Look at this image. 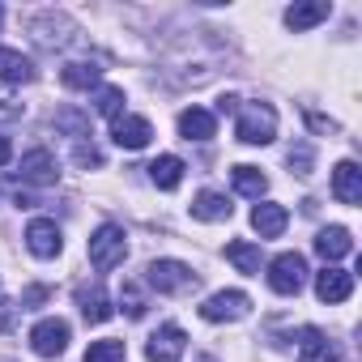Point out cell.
I'll list each match as a JSON object with an SVG mask.
<instances>
[{
  "label": "cell",
  "instance_id": "obj_1",
  "mask_svg": "<svg viewBox=\"0 0 362 362\" xmlns=\"http://www.w3.org/2000/svg\"><path fill=\"white\" fill-rule=\"evenodd\" d=\"M124 256H128V235H124V226L107 222V226H98V230L90 235V264H94L98 273L119 269Z\"/></svg>",
  "mask_w": 362,
  "mask_h": 362
},
{
  "label": "cell",
  "instance_id": "obj_2",
  "mask_svg": "<svg viewBox=\"0 0 362 362\" xmlns=\"http://www.w3.org/2000/svg\"><path fill=\"white\" fill-rule=\"evenodd\" d=\"M239 141L243 145H269L277 136V111L269 103H239Z\"/></svg>",
  "mask_w": 362,
  "mask_h": 362
},
{
  "label": "cell",
  "instance_id": "obj_3",
  "mask_svg": "<svg viewBox=\"0 0 362 362\" xmlns=\"http://www.w3.org/2000/svg\"><path fill=\"white\" fill-rule=\"evenodd\" d=\"M145 281L158 290V294H184L197 286V273L184 264V260H153L145 269Z\"/></svg>",
  "mask_w": 362,
  "mask_h": 362
},
{
  "label": "cell",
  "instance_id": "obj_4",
  "mask_svg": "<svg viewBox=\"0 0 362 362\" xmlns=\"http://www.w3.org/2000/svg\"><path fill=\"white\" fill-rule=\"evenodd\" d=\"M269 286L277 294H298L307 286V260L298 252H281L273 264H269Z\"/></svg>",
  "mask_w": 362,
  "mask_h": 362
},
{
  "label": "cell",
  "instance_id": "obj_5",
  "mask_svg": "<svg viewBox=\"0 0 362 362\" xmlns=\"http://www.w3.org/2000/svg\"><path fill=\"white\" fill-rule=\"evenodd\" d=\"M184 349H188L184 328H179V324H162V328L149 337L145 358H149V362H179V358H184Z\"/></svg>",
  "mask_w": 362,
  "mask_h": 362
},
{
  "label": "cell",
  "instance_id": "obj_6",
  "mask_svg": "<svg viewBox=\"0 0 362 362\" xmlns=\"http://www.w3.org/2000/svg\"><path fill=\"white\" fill-rule=\"evenodd\" d=\"M252 311V298L243 294V290H222V294H214L205 307H201V315L209 320V324H226V320H243Z\"/></svg>",
  "mask_w": 362,
  "mask_h": 362
},
{
  "label": "cell",
  "instance_id": "obj_7",
  "mask_svg": "<svg viewBox=\"0 0 362 362\" xmlns=\"http://www.w3.org/2000/svg\"><path fill=\"white\" fill-rule=\"evenodd\" d=\"M30 345L39 358H60L69 349V324L64 320H39L30 328Z\"/></svg>",
  "mask_w": 362,
  "mask_h": 362
},
{
  "label": "cell",
  "instance_id": "obj_8",
  "mask_svg": "<svg viewBox=\"0 0 362 362\" xmlns=\"http://www.w3.org/2000/svg\"><path fill=\"white\" fill-rule=\"evenodd\" d=\"M26 247H30L39 260H56V256H60V247H64L60 226H56L52 218H35V222L26 226Z\"/></svg>",
  "mask_w": 362,
  "mask_h": 362
},
{
  "label": "cell",
  "instance_id": "obj_9",
  "mask_svg": "<svg viewBox=\"0 0 362 362\" xmlns=\"http://www.w3.org/2000/svg\"><path fill=\"white\" fill-rule=\"evenodd\" d=\"M111 136H115L119 149H145L153 141V128H149L145 115H115L111 119Z\"/></svg>",
  "mask_w": 362,
  "mask_h": 362
},
{
  "label": "cell",
  "instance_id": "obj_10",
  "mask_svg": "<svg viewBox=\"0 0 362 362\" xmlns=\"http://www.w3.org/2000/svg\"><path fill=\"white\" fill-rule=\"evenodd\" d=\"M294 349H298V362H341V349L320 328H303L298 341H294Z\"/></svg>",
  "mask_w": 362,
  "mask_h": 362
},
{
  "label": "cell",
  "instance_id": "obj_11",
  "mask_svg": "<svg viewBox=\"0 0 362 362\" xmlns=\"http://www.w3.org/2000/svg\"><path fill=\"white\" fill-rule=\"evenodd\" d=\"M354 294V273L337 269V264H324V273H315V298L320 303H345Z\"/></svg>",
  "mask_w": 362,
  "mask_h": 362
},
{
  "label": "cell",
  "instance_id": "obj_12",
  "mask_svg": "<svg viewBox=\"0 0 362 362\" xmlns=\"http://www.w3.org/2000/svg\"><path fill=\"white\" fill-rule=\"evenodd\" d=\"M22 179H26V184H39V188L56 184V179H60L56 153H52V149H30V153L22 158Z\"/></svg>",
  "mask_w": 362,
  "mask_h": 362
},
{
  "label": "cell",
  "instance_id": "obj_13",
  "mask_svg": "<svg viewBox=\"0 0 362 362\" xmlns=\"http://www.w3.org/2000/svg\"><path fill=\"white\" fill-rule=\"evenodd\" d=\"M332 197L341 201V205H362V170H358V162H341L337 170H332Z\"/></svg>",
  "mask_w": 362,
  "mask_h": 362
},
{
  "label": "cell",
  "instance_id": "obj_14",
  "mask_svg": "<svg viewBox=\"0 0 362 362\" xmlns=\"http://www.w3.org/2000/svg\"><path fill=\"white\" fill-rule=\"evenodd\" d=\"M30 35H35L43 47H64V43L73 39V22H69L64 13H43V18L30 22Z\"/></svg>",
  "mask_w": 362,
  "mask_h": 362
},
{
  "label": "cell",
  "instance_id": "obj_15",
  "mask_svg": "<svg viewBox=\"0 0 362 362\" xmlns=\"http://www.w3.org/2000/svg\"><path fill=\"white\" fill-rule=\"evenodd\" d=\"M218 132V115L205 111V107H188V111H179V136L184 141H209Z\"/></svg>",
  "mask_w": 362,
  "mask_h": 362
},
{
  "label": "cell",
  "instance_id": "obj_16",
  "mask_svg": "<svg viewBox=\"0 0 362 362\" xmlns=\"http://www.w3.org/2000/svg\"><path fill=\"white\" fill-rule=\"evenodd\" d=\"M184 158H175V153H162V158H153L149 162V179H153V188H162V192H175L179 184H184Z\"/></svg>",
  "mask_w": 362,
  "mask_h": 362
},
{
  "label": "cell",
  "instance_id": "obj_17",
  "mask_svg": "<svg viewBox=\"0 0 362 362\" xmlns=\"http://www.w3.org/2000/svg\"><path fill=\"white\" fill-rule=\"evenodd\" d=\"M315 252H320L328 264H337V260H345V256L354 252V239H349L345 226H324V230L315 235Z\"/></svg>",
  "mask_w": 362,
  "mask_h": 362
},
{
  "label": "cell",
  "instance_id": "obj_18",
  "mask_svg": "<svg viewBox=\"0 0 362 362\" xmlns=\"http://www.w3.org/2000/svg\"><path fill=\"white\" fill-rule=\"evenodd\" d=\"M77 307H81L86 324H107L111 320V298H107L103 286H81L77 290Z\"/></svg>",
  "mask_w": 362,
  "mask_h": 362
},
{
  "label": "cell",
  "instance_id": "obj_19",
  "mask_svg": "<svg viewBox=\"0 0 362 362\" xmlns=\"http://www.w3.org/2000/svg\"><path fill=\"white\" fill-rule=\"evenodd\" d=\"M0 81L26 86V81H35V64L22 52H13V47H0Z\"/></svg>",
  "mask_w": 362,
  "mask_h": 362
},
{
  "label": "cell",
  "instance_id": "obj_20",
  "mask_svg": "<svg viewBox=\"0 0 362 362\" xmlns=\"http://www.w3.org/2000/svg\"><path fill=\"white\" fill-rule=\"evenodd\" d=\"M328 18V5L324 0H303V5H290L286 9V26L290 30H311V26H320Z\"/></svg>",
  "mask_w": 362,
  "mask_h": 362
},
{
  "label": "cell",
  "instance_id": "obj_21",
  "mask_svg": "<svg viewBox=\"0 0 362 362\" xmlns=\"http://www.w3.org/2000/svg\"><path fill=\"white\" fill-rule=\"evenodd\" d=\"M98 77H103V69H98L94 60H73V64L60 69V81H64L69 90H94Z\"/></svg>",
  "mask_w": 362,
  "mask_h": 362
},
{
  "label": "cell",
  "instance_id": "obj_22",
  "mask_svg": "<svg viewBox=\"0 0 362 362\" xmlns=\"http://www.w3.org/2000/svg\"><path fill=\"white\" fill-rule=\"evenodd\" d=\"M286 222H290V214L281 205H256L252 209V226L260 230V239H277L286 230Z\"/></svg>",
  "mask_w": 362,
  "mask_h": 362
},
{
  "label": "cell",
  "instance_id": "obj_23",
  "mask_svg": "<svg viewBox=\"0 0 362 362\" xmlns=\"http://www.w3.org/2000/svg\"><path fill=\"white\" fill-rule=\"evenodd\" d=\"M226 260H230L239 273H247V277H260V264H264L260 247H256V243H247V239H235V243L226 247Z\"/></svg>",
  "mask_w": 362,
  "mask_h": 362
},
{
  "label": "cell",
  "instance_id": "obj_24",
  "mask_svg": "<svg viewBox=\"0 0 362 362\" xmlns=\"http://www.w3.org/2000/svg\"><path fill=\"white\" fill-rule=\"evenodd\" d=\"M192 218H201V222H226L230 218V201L222 192H201L192 201Z\"/></svg>",
  "mask_w": 362,
  "mask_h": 362
},
{
  "label": "cell",
  "instance_id": "obj_25",
  "mask_svg": "<svg viewBox=\"0 0 362 362\" xmlns=\"http://www.w3.org/2000/svg\"><path fill=\"white\" fill-rule=\"evenodd\" d=\"M230 179H235V192H243V197H252V201H260V197L269 192V179L260 175V166H235Z\"/></svg>",
  "mask_w": 362,
  "mask_h": 362
},
{
  "label": "cell",
  "instance_id": "obj_26",
  "mask_svg": "<svg viewBox=\"0 0 362 362\" xmlns=\"http://www.w3.org/2000/svg\"><path fill=\"white\" fill-rule=\"evenodd\" d=\"M86 362H128V349H124V341L107 337V341H94L86 349Z\"/></svg>",
  "mask_w": 362,
  "mask_h": 362
},
{
  "label": "cell",
  "instance_id": "obj_27",
  "mask_svg": "<svg viewBox=\"0 0 362 362\" xmlns=\"http://www.w3.org/2000/svg\"><path fill=\"white\" fill-rule=\"evenodd\" d=\"M56 128H64L73 141H86V136H90V115H81L77 107H64V111L56 115Z\"/></svg>",
  "mask_w": 362,
  "mask_h": 362
},
{
  "label": "cell",
  "instance_id": "obj_28",
  "mask_svg": "<svg viewBox=\"0 0 362 362\" xmlns=\"http://www.w3.org/2000/svg\"><path fill=\"white\" fill-rule=\"evenodd\" d=\"M119 307L128 311V320H141L145 307H149V298H145V290H141L136 281H124V290H119Z\"/></svg>",
  "mask_w": 362,
  "mask_h": 362
},
{
  "label": "cell",
  "instance_id": "obj_29",
  "mask_svg": "<svg viewBox=\"0 0 362 362\" xmlns=\"http://www.w3.org/2000/svg\"><path fill=\"white\" fill-rule=\"evenodd\" d=\"M94 111L98 115H124V90H115V86H103L98 94H94Z\"/></svg>",
  "mask_w": 362,
  "mask_h": 362
},
{
  "label": "cell",
  "instance_id": "obj_30",
  "mask_svg": "<svg viewBox=\"0 0 362 362\" xmlns=\"http://www.w3.org/2000/svg\"><path fill=\"white\" fill-rule=\"evenodd\" d=\"M286 158H290V166H294L298 175H311V145H307V141L290 145V153H286Z\"/></svg>",
  "mask_w": 362,
  "mask_h": 362
},
{
  "label": "cell",
  "instance_id": "obj_31",
  "mask_svg": "<svg viewBox=\"0 0 362 362\" xmlns=\"http://www.w3.org/2000/svg\"><path fill=\"white\" fill-rule=\"evenodd\" d=\"M73 162H77V166H103V153H98L94 145L77 141V149H73Z\"/></svg>",
  "mask_w": 362,
  "mask_h": 362
},
{
  "label": "cell",
  "instance_id": "obj_32",
  "mask_svg": "<svg viewBox=\"0 0 362 362\" xmlns=\"http://www.w3.org/2000/svg\"><path fill=\"white\" fill-rule=\"evenodd\" d=\"M218 111H222V115H230V111H239V98H235V94H226V98H218Z\"/></svg>",
  "mask_w": 362,
  "mask_h": 362
},
{
  "label": "cell",
  "instance_id": "obj_33",
  "mask_svg": "<svg viewBox=\"0 0 362 362\" xmlns=\"http://www.w3.org/2000/svg\"><path fill=\"white\" fill-rule=\"evenodd\" d=\"M13 311H18V307H9V303H5V307H0V332H5V328L13 324Z\"/></svg>",
  "mask_w": 362,
  "mask_h": 362
},
{
  "label": "cell",
  "instance_id": "obj_34",
  "mask_svg": "<svg viewBox=\"0 0 362 362\" xmlns=\"http://www.w3.org/2000/svg\"><path fill=\"white\" fill-rule=\"evenodd\" d=\"M13 158V145H9V136H0V166H5Z\"/></svg>",
  "mask_w": 362,
  "mask_h": 362
},
{
  "label": "cell",
  "instance_id": "obj_35",
  "mask_svg": "<svg viewBox=\"0 0 362 362\" xmlns=\"http://www.w3.org/2000/svg\"><path fill=\"white\" fill-rule=\"evenodd\" d=\"M197 362H218V358H197Z\"/></svg>",
  "mask_w": 362,
  "mask_h": 362
},
{
  "label": "cell",
  "instance_id": "obj_36",
  "mask_svg": "<svg viewBox=\"0 0 362 362\" xmlns=\"http://www.w3.org/2000/svg\"><path fill=\"white\" fill-rule=\"evenodd\" d=\"M0 22H5V9H0Z\"/></svg>",
  "mask_w": 362,
  "mask_h": 362
}]
</instances>
